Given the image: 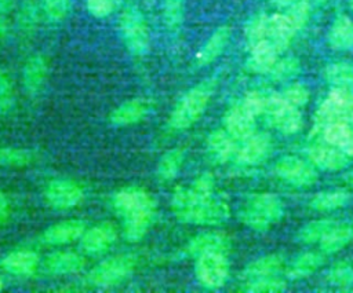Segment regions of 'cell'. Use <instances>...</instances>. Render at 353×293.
I'll return each mask as SVG.
<instances>
[{
  "mask_svg": "<svg viewBox=\"0 0 353 293\" xmlns=\"http://www.w3.org/2000/svg\"><path fill=\"white\" fill-rule=\"evenodd\" d=\"M171 206L175 217L182 223L216 226L229 217L228 202L214 194L211 175L200 176L190 187H178Z\"/></svg>",
  "mask_w": 353,
  "mask_h": 293,
  "instance_id": "cell-1",
  "label": "cell"
},
{
  "mask_svg": "<svg viewBox=\"0 0 353 293\" xmlns=\"http://www.w3.org/2000/svg\"><path fill=\"white\" fill-rule=\"evenodd\" d=\"M113 205L123 217L125 239L128 242L141 241L154 216V201L150 194L139 187H125L114 194Z\"/></svg>",
  "mask_w": 353,
  "mask_h": 293,
  "instance_id": "cell-2",
  "label": "cell"
},
{
  "mask_svg": "<svg viewBox=\"0 0 353 293\" xmlns=\"http://www.w3.org/2000/svg\"><path fill=\"white\" fill-rule=\"evenodd\" d=\"M212 89L214 84L205 81L188 91L170 116V125L172 129L182 131L194 124L204 113L212 95Z\"/></svg>",
  "mask_w": 353,
  "mask_h": 293,
  "instance_id": "cell-3",
  "label": "cell"
},
{
  "mask_svg": "<svg viewBox=\"0 0 353 293\" xmlns=\"http://www.w3.org/2000/svg\"><path fill=\"white\" fill-rule=\"evenodd\" d=\"M281 216L283 204L270 193L252 195L240 210V220L254 230H266L277 223Z\"/></svg>",
  "mask_w": 353,
  "mask_h": 293,
  "instance_id": "cell-4",
  "label": "cell"
},
{
  "mask_svg": "<svg viewBox=\"0 0 353 293\" xmlns=\"http://www.w3.org/2000/svg\"><path fill=\"white\" fill-rule=\"evenodd\" d=\"M137 265V259L132 254L112 256L97 264L88 274L87 279L94 286H113L130 276Z\"/></svg>",
  "mask_w": 353,
  "mask_h": 293,
  "instance_id": "cell-5",
  "label": "cell"
},
{
  "mask_svg": "<svg viewBox=\"0 0 353 293\" xmlns=\"http://www.w3.org/2000/svg\"><path fill=\"white\" fill-rule=\"evenodd\" d=\"M353 111V91L332 87L325 100L320 105L316 113V125L325 127L334 122L349 121Z\"/></svg>",
  "mask_w": 353,
  "mask_h": 293,
  "instance_id": "cell-6",
  "label": "cell"
},
{
  "mask_svg": "<svg viewBox=\"0 0 353 293\" xmlns=\"http://www.w3.org/2000/svg\"><path fill=\"white\" fill-rule=\"evenodd\" d=\"M120 30L125 47L134 55H143L150 48V34L142 14L135 8L125 10L120 17Z\"/></svg>",
  "mask_w": 353,
  "mask_h": 293,
  "instance_id": "cell-7",
  "label": "cell"
},
{
  "mask_svg": "<svg viewBox=\"0 0 353 293\" xmlns=\"http://www.w3.org/2000/svg\"><path fill=\"white\" fill-rule=\"evenodd\" d=\"M194 271L199 282L203 286L208 289L221 287L226 282L229 274L226 253L207 252L197 256Z\"/></svg>",
  "mask_w": 353,
  "mask_h": 293,
  "instance_id": "cell-8",
  "label": "cell"
},
{
  "mask_svg": "<svg viewBox=\"0 0 353 293\" xmlns=\"http://www.w3.org/2000/svg\"><path fill=\"white\" fill-rule=\"evenodd\" d=\"M276 127L285 135H292L302 128V114L296 106L287 102L283 94H272L266 96V111Z\"/></svg>",
  "mask_w": 353,
  "mask_h": 293,
  "instance_id": "cell-9",
  "label": "cell"
},
{
  "mask_svg": "<svg viewBox=\"0 0 353 293\" xmlns=\"http://www.w3.org/2000/svg\"><path fill=\"white\" fill-rule=\"evenodd\" d=\"M46 202L59 210L76 208L84 199L83 188L68 179H57L47 184L44 190Z\"/></svg>",
  "mask_w": 353,
  "mask_h": 293,
  "instance_id": "cell-10",
  "label": "cell"
},
{
  "mask_svg": "<svg viewBox=\"0 0 353 293\" xmlns=\"http://www.w3.org/2000/svg\"><path fill=\"white\" fill-rule=\"evenodd\" d=\"M276 173L283 180L299 187L313 184L317 177L314 169L307 162L296 157L281 158L276 165Z\"/></svg>",
  "mask_w": 353,
  "mask_h": 293,
  "instance_id": "cell-11",
  "label": "cell"
},
{
  "mask_svg": "<svg viewBox=\"0 0 353 293\" xmlns=\"http://www.w3.org/2000/svg\"><path fill=\"white\" fill-rule=\"evenodd\" d=\"M117 232L112 223H101L85 230L80 238L81 250L87 254H101L108 250L116 241Z\"/></svg>",
  "mask_w": 353,
  "mask_h": 293,
  "instance_id": "cell-12",
  "label": "cell"
},
{
  "mask_svg": "<svg viewBox=\"0 0 353 293\" xmlns=\"http://www.w3.org/2000/svg\"><path fill=\"white\" fill-rule=\"evenodd\" d=\"M43 270L51 275H69L84 267V259L74 252L58 250L47 254L41 263Z\"/></svg>",
  "mask_w": 353,
  "mask_h": 293,
  "instance_id": "cell-13",
  "label": "cell"
},
{
  "mask_svg": "<svg viewBox=\"0 0 353 293\" xmlns=\"http://www.w3.org/2000/svg\"><path fill=\"white\" fill-rule=\"evenodd\" d=\"M85 231V223L79 219H69L50 226L43 232V241L48 245H63L80 239Z\"/></svg>",
  "mask_w": 353,
  "mask_h": 293,
  "instance_id": "cell-14",
  "label": "cell"
},
{
  "mask_svg": "<svg viewBox=\"0 0 353 293\" xmlns=\"http://www.w3.org/2000/svg\"><path fill=\"white\" fill-rule=\"evenodd\" d=\"M230 248L229 235L223 231H207L196 235L186 245V253L192 256H200L207 252H223Z\"/></svg>",
  "mask_w": 353,
  "mask_h": 293,
  "instance_id": "cell-15",
  "label": "cell"
},
{
  "mask_svg": "<svg viewBox=\"0 0 353 293\" xmlns=\"http://www.w3.org/2000/svg\"><path fill=\"white\" fill-rule=\"evenodd\" d=\"M225 127L233 139L244 140L255 132V117L239 103L226 113Z\"/></svg>",
  "mask_w": 353,
  "mask_h": 293,
  "instance_id": "cell-16",
  "label": "cell"
},
{
  "mask_svg": "<svg viewBox=\"0 0 353 293\" xmlns=\"http://www.w3.org/2000/svg\"><path fill=\"white\" fill-rule=\"evenodd\" d=\"M270 150V139L266 133H252L243 140V146L237 150V160L245 165H255L268 157Z\"/></svg>",
  "mask_w": 353,
  "mask_h": 293,
  "instance_id": "cell-17",
  "label": "cell"
},
{
  "mask_svg": "<svg viewBox=\"0 0 353 293\" xmlns=\"http://www.w3.org/2000/svg\"><path fill=\"white\" fill-rule=\"evenodd\" d=\"M307 157L313 165L325 171H338L345 168L347 164L346 154L331 144H316L309 147Z\"/></svg>",
  "mask_w": 353,
  "mask_h": 293,
  "instance_id": "cell-18",
  "label": "cell"
},
{
  "mask_svg": "<svg viewBox=\"0 0 353 293\" xmlns=\"http://www.w3.org/2000/svg\"><path fill=\"white\" fill-rule=\"evenodd\" d=\"M298 30L285 14H274L268 21V40L279 52L284 51Z\"/></svg>",
  "mask_w": 353,
  "mask_h": 293,
  "instance_id": "cell-19",
  "label": "cell"
},
{
  "mask_svg": "<svg viewBox=\"0 0 353 293\" xmlns=\"http://www.w3.org/2000/svg\"><path fill=\"white\" fill-rule=\"evenodd\" d=\"M48 66L47 61L41 55L30 56L22 70V83L28 94L34 95L41 91L47 80Z\"/></svg>",
  "mask_w": 353,
  "mask_h": 293,
  "instance_id": "cell-20",
  "label": "cell"
},
{
  "mask_svg": "<svg viewBox=\"0 0 353 293\" xmlns=\"http://www.w3.org/2000/svg\"><path fill=\"white\" fill-rule=\"evenodd\" d=\"M284 267V257L279 253L266 254L254 260L243 272V278L245 282L256 281L261 278L277 276Z\"/></svg>",
  "mask_w": 353,
  "mask_h": 293,
  "instance_id": "cell-21",
  "label": "cell"
},
{
  "mask_svg": "<svg viewBox=\"0 0 353 293\" xmlns=\"http://www.w3.org/2000/svg\"><path fill=\"white\" fill-rule=\"evenodd\" d=\"M39 265V256L33 250L22 249L8 253L3 259V267L12 275L30 276L36 272Z\"/></svg>",
  "mask_w": 353,
  "mask_h": 293,
  "instance_id": "cell-22",
  "label": "cell"
},
{
  "mask_svg": "<svg viewBox=\"0 0 353 293\" xmlns=\"http://www.w3.org/2000/svg\"><path fill=\"white\" fill-rule=\"evenodd\" d=\"M148 102L143 99H131L116 107L110 113L109 120L114 125H131L143 120L148 114Z\"/></svg>",
  "mask_w": 353,
  "mask_h": 293,
  "instance_id": "cell-23",
  "label": "cell"
},
{
  "mask_svg": "<svg viewBox=\"0 0 353 293\" xmlns=\"http://www.w3.org/2000/svg\"><path fill=\"white\" fill-rule=\"evenodd\" d=\"M325 142L346 155H353V127L347 121L334 122L323 128Z\"/></svg>",
  "mask_w": 353,
  "mask_h": 293,
  "instance_id": "cell-24",
  "label": "cell"
},
{
  "mask_svg": "<svg viewBox=\"0 0 353 293\" xmlns=\"http://www.w3.org/2000/svg\"><path fill=\"white\" fill-rule=\"evenodd\" d=\"M229 39H230V28L229 26L218 28L207 40V43L203 45V48L197 52V56H196L197 65L205 66L212 61H215L223 52Z\"/></svg>",
  "mask_w": 353,
  "mask_h": 293,
  "instance_id": "cell-25",
  "label": "cell"
},
{
  "mask_svg": "<svg viewBox=\"0 0 353 293\" xmlns=\"http://www.w3.org/2000/svg\"><path fill=\"white\" fill-rule=\"evenodd\" d=\"M279 51L269 40H261L251 44L250 66L258 73H268L277 62Z\"/></svg>",
  "mask_w": 353,
  "mask_h": 293,
  "instance_id": "cell-26",
  "label": "cell"
},
{
  "mask_svg": "<svg viewBox=\"0 0 353 293\" xmlns=\"http://www.w3.org/2000/svg\"><path fill=\"white\" fill-rule=\"evenodd\" d=\"M207 150L210 157L219 164L226 162L236 151L233 138L223 129H216L208 135Z\"/></svg>",
  "mask_w": 353,
  "mask_h": 293,
  "instance_id": "cell-27",
  "label": "cell"
},
{
  "mask_svg": "<svg viewBox=\"0 0 353 293\" xmlns=\"http://www.w3.org/2000/svg\"><path fill=\"white\" fill-rule=\"evenodd\" d=\"M328 41L335 50H349L353 47V21L347 15H339L334 21Z\"/></svg>",
  "mask_w": 353,
  "mask_h": 293,
  "instance_id": "cell-28",
  "label": "cell"
},
{
  "mask_svg": "<svg viewBox=\"0 0 353 293\" xmlns=\"http://www.w3.org/2000/svg\"><path fill=\"white\" fill-rule=\"evenodd\" d=\"M353 239V228L336 223L320 239V246L325 253H335L343 249Z\"/></svg>",
  "mask_w": 353,
  "mask_h": 293,
  "instance_id": "cell-29",
  "label": "cell"
},
{
  "mask_svg": "<svg viewBox=\"0 0 353 293\" xmlns=\"http://www.w3.org/2000/svg\"><path fill=\"white\" fill-rule=\"evenodd\" d=\"M349 199V194L343 190H330L316 194L312 201L310 206L316 210L327 212V210H335L346 205Z\"/></svg>",
  "mask_w": 353,
  "mask_h": 293,
  "instance_id": "cell-30",
  "label": "cell"
},
{
  "mask_svg": "<svg viewBox=\"0 0 353 293\" xmlns=\"http://www.w3.org/2000/svg\"><path fill=\"white\" fill-rule=\"evenodd\" d=\"M182 162H183V151L181 149H172L168 153H165L157 164L156 173L159 179L164 182L172 180L178 175L182 166Z\"/></svg>",
  "mask_w": 353,
  "mask_h": 293,
  "instance_id": "cell-31",
  "label": "cell"
},
{
  "mask_svg": "<svg viewBox=\"0 0 353 293\" xmlns=\"http://www.w3.org/2000/svg\"><path fill=\"white\" fill-rule=\"evenodd\" d=\"M323 263V257L314 252H306L301 254L288 268V276L291 279H301L313 274Z\"/></svg>",
  "mask_w": 353,
  "mask_h": 293,
  "instance_id": "cell-32",
  "label": "cell"
},
{
  "mask_svg": "<svg viewBox=\"0 0 353 293\" xmlns=\"http://www.w3.org/2000/svg\"><path fill=\"white\" fill-rule=\"evenodd\" d=\"M324 74L332 87H341L353 91V65L346 62L331 63L325 67Z\"/></svg>",
  "mask_w": 353,
  "mask_h": 293,
  "instance_id": "cell-33",
  "label": "cell"
},
{
  "mask_svg": "<svg viewBox=\"0 0 353 293\" xmlns=\"http://www.w3.org/2000/svg\"><path fill=\"white\" fill-rule=\"evenodd\" d=\"M36 154L28 149L0 147V166L21 168L34 162Z\"/></svg>",
  "mask_w": 353,
  "mask_h": 293,
  "instance_id": "cell-34",
  "label": "cell"
},
{
  "mask_svg": "<svg viewBox=\"0 0 353 293\" xmlns=\"http://www.w3.org/2000/svg\"><path fill=\"white\" fill-rule=\"evenodd\" d=\"M338 221L330 220V219H321V220H313L302 227V230L298 234L299 241L305 243H314L320 242V239L325 235V232L332 228Z\"/></svg>",
  "mask_w": 353,
  "mask_h": 293,
  "instance_id": "cell-35",
  "label": "cell"
},
{
  "mask_svg": "<svg viewBox=\"0 0 353 293\" xmlns=\"http://www.w3.org/2000/svg\"><path fill=\"white\" fill-rule=\"evenodd\" d=\"M185 0H164V23L168 30H178L183 22Z\"/></svg>",
  "mask_w": 353,
  "mask_h": 293,
  "instance_id": "cell-36",
  "label": "cell"
},
{
  "mask_svg": "<svg viewBox=\"0 0 353 293\" xmlns=\"http://www.w3.org/2000/svg\"><path fill=\"white\" fill-rule=\"evenodd\" d=\"M327 282L339 290L350 289L353 286V267L349 264L335 265L327 275Z\"/></svg>",
  "mask_w": 353,
  "mask_h": 293,
  "instance_id": "cell-37",
  "label": "cell"
},
{
  "mask_svg": "<svg viewBox=\"0 0 353 293\" xmlns=\"http://www.w3.org/2000/svg\"><path fill=\"white\" fill-rule=\"evenodd\" d=\"M15 106V91L10 76L0 70V114H8Z\"/></svg>",
  "mask_w": 353,
  "mask_h": 293,
  "instance_id": "cell-38",
  "label": "cell"
},
{
  "mask_svg": "<svg viewBox=\"0 0 353 293\" xmlns=\"http://www.w3.org/2000/svg\"><path fill=\"white\" fill-rule=\"evenodd\" d=\"M287 287L285 282L277 276H269V278H261L256 281L245 282L244 289L248 292L254 293H276V292H283Z\"/></svg>",
  "mask_w": 353,
  "mask_h": 293,
  "instance_id": "cell-39",
  "label": "cell"
},
{
  "mask_svg": "<svg viewBox=\"0 0 353 293\" xmlns=\"http://www.w3.org/2000/svg\"><path fill=\"white\" fill-rule=\"evenodd\" d=\"M46 17L52 22H61L69 12V0H41Z\"/></svg>",
  "mask_w": 353,
  "mask_h": 293,
  "instance_id": "cell-40",
  "label": "cell"
},
{
  "mask_svg": "<svg viewBox=\"0 0 353 293\" xmlns=\"http://www.w3.org/2000/svg\"><path fill=\"white\" fill-rule=\"evenodd\" d=\"M309 12H310L309 0H296L295 3H292L290 6L285 15L290 18V21L292 22L295 29L299 30L306 23V21L309 18Z\"/></svg>",
  "mask_w": 353,
  "mask_h": 293,
  "instance_id": "cell-41",
  "label": "cell"
},
{
  "mask_svg": "<svg viewBox=\"0 0 353 293\" xmlns=\"http://www.w3.org/2000/svg\"><path fill=\"white\" fill-rule=\"evenodd\" d=\"M240 103L254 117L266 111V96L258 91L247 92Z\"/></svg>",
  "mask_w": 353,
  "mask_h": 293,
  "instance_id": "cell-42",
  "label": "cell"
},
{
  "mask_svg": "<svg viewBox=\"0 0 353 293\" xmlns=\"http://www.w3.org/2000/svg\"><path fill=\"white\" fill-rule=\"evenodd\" d=\"M268 15H259L251 21L247 29V37L250 44H254L261 40H268Z\"/></svg>",
  "mask_w": 353,
  "mask_h": 293,
  "instance_id": "cell-43",
  "label": "cell"
},
{
  "mask_svg": "<svg viewBox=\"0 0 353 293\" xmlns=\"http://www.w3.org/2000/svg\"><path fill=\"white\" fill-rule=\"evenodd\" d=\"M298 69H299L298 62L292 58H287L283 61H277L276 65L273 66V69L270 70V73L277 80H285V78L292 77L298 72Z\"/></svg>",
  "mask_w": 353,
  "mask_h": 293,
  "instance_id": "cell-44",
  "label": "cell"
},
{
  "mask_svg": "<svg viewBox=\"0 0 353 293\" xmlns=\"http://www.w3.org/2000/svg\"><path fill=\"white\" fill-rule=\"evenodd\" d=\"M283 96L291 105L301 107L309 100V91L302 84H292L283 92Z\"/></svg>",
  "mask_w": 353,
  "mask_h": 293,
  "instance_id": "cell-45",
  "label": "cell"
},
{
  "mask_svg": "<svg viewBox=\"0 0 353 293\" xmlns=\"http://www.w3.org/2000/svg\"><path fill=\"white\" fill-rule=\"evenodd\" d=\"M116 0H87V10L97 18H105L114 11Z\"/></svg>",
  "mask_w": 353,
  "mask_h": 293,
  "instance_id": "cell-46",
  "label": "cell"
},
{
  "mask_svg": "<svg viewBox=\"0 0 353 293\" xmlns=\"http://www.w3.org/2000/svg\"><path fill=\"white\" fill-rule=\"evenodd\" d=\"M36 19H37V14H36L34 6L26 3V4L22 7V11H21V23H22L25 28H29V26H32L33 23H36Z\"/></svg>",
  "mask_w": 353,
  "mask_h": 293,
  "instance_id": "cell-47",
  "label": "cell"
},
{
  "mask_svg": "<svg viewBox=\"0 0 353 293\" xmlns=\"http://www.w3.org/2000/svg\"><path fill=\"white\" fill-rule=\"evenodd\" d=\"M10 213V204L6 194L0 190V224L4 223Z\"/></svg>",
  "mask_w": 353,
  "mask_h": 293,
  "instance_id": "cell-48",
  "label": "cell"
},
{
  "mask_svg": "<svg viewBox=\"0 0 353 293\" xmlns=\"http://www.w3.org/2000/svg\"><path fill=\"white\" fill-rule=\"evenodd\" d=\"M15 0H0V14H8L14 10Z\"/></svg>",
  "mask_w": 353,
  "mask_h": 293,
  "instance_id": "cell-49",
  "label": "cell"
},
{
  "mask_svg": "<svg viewBox=\"0 0 353 293\" xmlns=\"http://www.w3.org/2000/svg\"><path fill=\"white\" fill-rule=\"evenodd\" d=\"M8 30H10L8 22L4 18V14H0V40H3L8 34Z\"/></svg>",
  "mask_w": 353,
  "mask_h": 293,
  "instance_id": "cell-50",
  "label": "cell"
},
{
  "mask_svg": "<svg viewBox=\"0 0 353 293\" xmlns=\"http://www.w3.org/2000/svg\"><path fill=\"white\" fill-rule=\"evenodd\" d=\"M274 4L280 6V7H285V6H291L292 3H295L296 0H272Z\"/></svg>",
  "mask_w": 353,
  "mask_h": 293,
  "instance_id": "cell-51",
  "label": "cell"
},
{
  "mask_svg": "<svg viewBox=\"0 0 353 293\" xmlns=\"http://www.w3.org/2000/svg\"><path fill=\"white\" fill-rule=\"evenodd\" d=\"M349 121H350V124H352V127H353V111H352V114H350V118H349Z\"/></svg>",
  "mask_w": 353,
  "mask_h": 293,
  "instance_id": "cell-52",
  "label": "cell"
},
{
  "mask_svg": "<svg viewBox=\"0 0 353 293\" xmlns=\"http://www.w3.org/2000/svg\"><path fill=\"white\" fill-rule=\"evenodd\" d=\"M3 286H4V283H3V279H1V276H0V290L3 289Z\"/></svg>",
  "mask_w": 353,
  "mask_h": 293,
  "instance_id": "cell-53",
  "label": "cell"
},
{
  "mask_svg": "<svg viewBox=\"0 0 353 293\" xmlns=\"http://www.w3.org/2000/svg\"><path fill=\"white\" fill-rule=\"evenodd\" d=\"M314 1H317V3H324V1H327V0H314Z\"/></svg>",
  "mask_w": 353,
  "mask_h": 293,
  "instance_id": "cell-54",
  "label": "cell"
},
{
  "mask_svg": "<svg viewBox=\"0 0 353 293\" xmlns=\"http://www.w3.org/2000/svg\"><path fill=\"white\" fill-rule=\"evenodd\" d=\"M350 1V6H352V8H353V0H349Z\"/></svg>",
  "mask_w": 353,
  "mask_h": 293,
  "instance_id": "cell-55",
  "label": "cell"
}]
</instances>
